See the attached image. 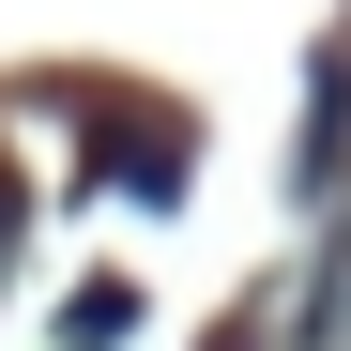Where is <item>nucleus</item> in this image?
I'll use <instances>...</instances> for the list:
<instances>
[{
    "label": "nucleus",
    "mask_w": 351,
    "mask_h": 351,
    "mask_svg": "<svg viewBox=\"0 0 351 351\" xmlns=\"http://www.w3.org/2000/svg\"><path fill=\"white\" fill-rule=\"evenodd\" d=\"M306 351H351V214H336V245L306 275Z\"/></svg>",
    "instance_id": "1"
},
{
    "label": "nucleus",
    "mask_w": 351,
    "mask_h": 351,
    "mask_svg": "<svg viewBox=\"0 0 351 351\" xmlns=\"http://www.w3.org/2000/svg\"><path fill=\"white\" fill-rule=\"evenodd\" d=\"M0 229H16V199H0Z\"/></svg>",
    "instance_id": "2"
}]
</instances>
